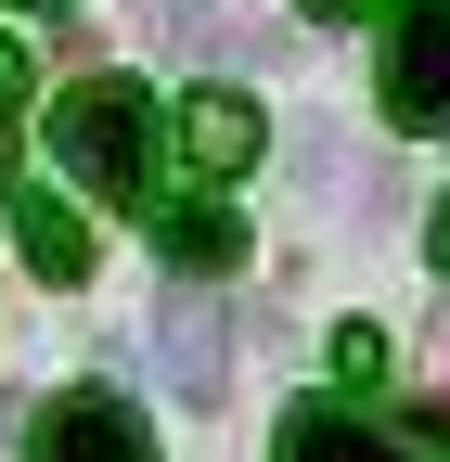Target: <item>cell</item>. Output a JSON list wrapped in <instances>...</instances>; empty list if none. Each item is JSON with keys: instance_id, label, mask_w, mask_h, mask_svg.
Returning a JSON list of instances; mask_svg holds the SVG:
<instances>
[{"instance_id": "cell-14", "label": "cell", "mask_w": 450, "mask_h": 462, "mask_svg": "<svg viewBox=\"0 0 450 462\" xmlns=\"http://www.w3.org/2000/svg\"><path fill=\"white\" fill-rule=\"evenodd\" d=\"M52 14H65V0H52Z\"/></svg>"}, {"instance_id": "cell-13", "label": "cell", "mask_w": 450, "mask_h": 462, "mask_svg": "<svg viewBox=\"0 0 450 462\" xmlns=\"http://www.w3.org/2000/svg\"><path fill=\"white\" fill-rule=\"evenodd\" d=\"M0 206H14V116H0Z\"/></svg>"}, {"instance_id": "cell-5", "label": "cell", "mask_w": 450, "mask_h": 462, "mask_svg": "<svg viewBox=\"0 0 450 462\" xmlns=\"http://www.w3.org/2000/svg\"><path fill=\"white\" fill-rule=\"evenodd\" d=\"M14 245L39 282H90V218L78 206H52V193H14Z\"/></svg>"}, {"instance_id": "cell-7", "label": "cell", "mask_w": 450, "mask_h": 462, "mask_svg": "<svg viewBox=\"0 0 450 462\" xmlns=\"http://www.w3.org/2000/svg\"><path fill=\"white\" fill-rule=\"evenodd\" d=\"M284 462H425V449L373 437V424H348V411H296V424H284Z\"/></svg>"}, {"instance_id": "cell-6", "label": "cell", "mask_w": 450, "mask_h": 462, "mask_svg": "<svg viewBox=\"0 0 450 462\" xmlns=\"http://www.w3.org/2000/svg\"><path fill=\"white\" fill-rule=\"evenodd\" d=\"M155 245H167V270L219 282V270L245 257V218H232V206H167V218H155Z\"/></svg>"}, {"instance_id": "cell-4", "label": "cell", "mask_w": 450, "mask_h": 462, "mask_svg": "<svg viewBox=\"0 0 450 462\" xmlns=\"http://www.w3.org/2000/svg\"><path fill=\"white\" fill-rule=\"evenodd\" d=\"M258 142H270V116H258V90H232V78H206V90H181V167L219 193V180H245L258 167Z\"/></svg>"}, {"instance_id": "cell-12", "label": "cell", "mask_w": 450, "mask_h": 462, "mask_svg": "<svg viewBox=\"0 0 450 462\" xmlns=\"http://www.w3.org/2000/svg\"><path fill=\"white\" fill-rule=\"evenodd\" d=\"M425 270H450V193H437V218H425Z\"/></svg>"}, {"instance_id": "cell-3", "label": "cell", "mask_w": 450, "mask_h": 462, "mask_svg": "<svg viewBox=\"0 0 450 462\" xmlns=\"http://www.w3.org/2000/svg\"><path fill=\"white\" fill-rule=\"evenodd\" d=\"M26 462H155V424L129 411L117 385H65V398H39Z\"/></svg>"}, {"instance_id": "cell-10", "label": "cell", "mask_w": 450, "mask_h": 462, "mask_svg": "<svg viewBox=\"0 0 450 462\" xmlns=\"http://www.w3.org/2000/svg\"><path fill=\"white\" fill-rule=\"evenodd\" d=\"M309 26H361V14H386V0H296Z\"/></svg>"}, {"instance_id": "cell-8", "label": "cell", "mask_w": 450, "mask_h": 462, "mask_svg": "<svg viewBox=\"0 0 450 462\" xmlns=\"http://www.w3.org/2000/svg\"><path fill=\"white\" fill-rule=\"evenodd\" d=\"M167 373H181V398H219V334H206V309L167 321Z\"/></svg>"}, {"instance_id": "cell-9", "label": "cell", "mask_w": 450, "mask_h": 462, "mask_svg": "<svg viewBox=\"0 0 450 462\" xmlns=\"http://www.w3.org/2000/svg\"><path fill=\"white\" fill-rule=\"evenodd\" d=\"M334 385H361V398L386 385V334H373V321H348V334H334Z\"/></svg>"}, {"instance_id": "cell-1", "label": "cell", "mask_w": 450, "mask_h": 462, "mask_svg": "<svg viewBox=\"0 0 450 462\" xmlns=\"http://www.w3.org/2000/svg\"><path fill=\"white\" fill-rule=\"evenodd\" d=\"M52 167L90 180L103 206L155 218V90L142 78H78L65 103H52Z\"/></svg>"}, {"instance_id": "cell-2", "label": "cell", "mask_w": 450, "mask_h": 462, "mask_svg": "<svg viewBox=\"0 0 450 462\" xmlns=\"http://www.w3.org/2000/svg\"><path fill=\"white\" fill-rule=\"evenodd\" d=\"M373 103H386L399 142H437V129H450V0H386Z\"/></svg>"}, {"instance_id": "cell-11", "label": "cell", "mask_w": 450, "mask_h": 462, "mask_svg": "<svg viewBox=\"0 0 450 462\" xmlns=\"http://www.w3.org/2000/svg\"><path fill=\"white\" fill-rule=\"evenodd\" d=\"M14 103H26V51L0 39V116H14Z\"/></svg>"}]
</instances>
